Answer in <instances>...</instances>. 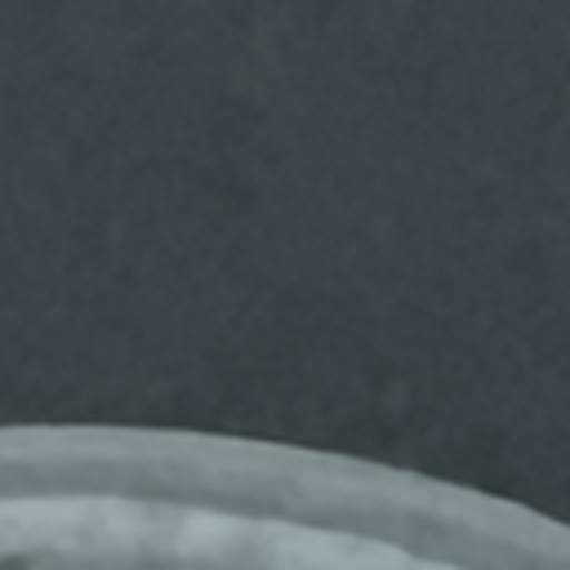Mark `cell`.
<instances>
[{
	"label": "cell",
	"instance_id": "obj_1",
	"mask_svg": "<svg viewBox=\"0 0 570 570\" xmlns=\"http://www.w3.org/2000/svg\"><path fill=\"white\" fill-rule=\"evenodd\" d=\"M0 570H31L22 557H0Z\"/></svg>",
	"mask_w": 570,
	"mask_h": 570
}]
</instances>
